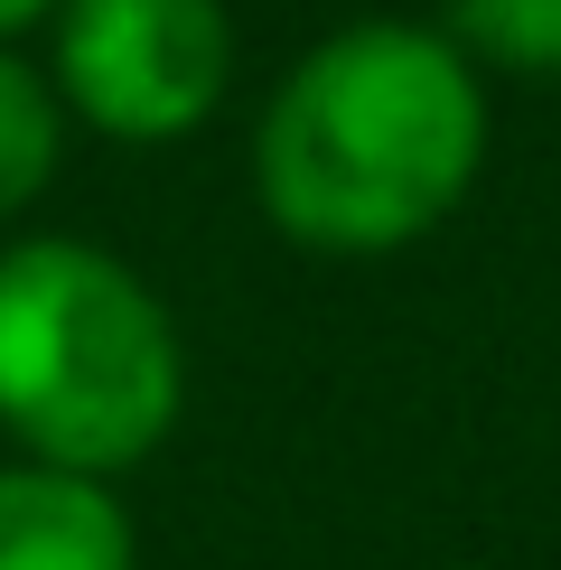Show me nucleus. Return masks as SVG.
<instances>
[{
  "label": "nucleus",
  "mask_w": 561,
  "mask_h": 570,
  "mask_svg": "<svg viewBox=\"0 0 561 570\" xmlns=\"http://www.w3.org/2000/svg\"><path fill=\"white\" fill-rule=\"evenodd\" d=\"M486 169V76L440 19H346L253 122L263 216L299 253L374 263L440 234Z\"/></svg>",
  "instance_id": "f257e3e1"
},
{
  "label": "nucleus",
  "mask_w": 561,
  "mask_h": 570,
  "mask_svg": "<svg viewBox=\"0 0 561 570\" xmlns=\"http://www.w3.org/2000/svg\"><path fill=\"white\" fill-rule=\"evenodd\" d=\"M440 29L478 57V76L486 66L496 76H561V0H450Z\"/></svg>",
  "instance_id": "423d86ee"
},
{
  "label": "nucleus",
  "mask_w": 561,
  "mask_h": 570,
  "mask_svg": "<svg viewBox=\"0 0 561 570\" xmlns=\"http://www.w3.org/2000/svg\"><path fill=\"white\" fill-rule=\"evenodd\" d=\"M187 412L169 299L85 234H19L0 253V431L19 459L122 478Z\"/></svg>",
  "instance_id": "f03ea898"
},
{
  "label": "nucleus",
  "mask_w": 561,
  "mask_h": 570,
  "mask_svg": "<svg viewBox=\"0 0 561 570\" xmlns=\"http://www.w3.org/2000/svg\"><path fill=\"white\" fill-rule=\"evenodd\" d=\"M0 570H140V533L112 478L10 459L0 468Z\"/></svg>",
  "instance_id": "20e7f679"
},
{
  "label": "nucleus",
  "mask_w": 561,
  "mask_h": 570,
  "mask_svg": "<svg viewBox=\"0 0 561 570\" xmlns=\"http://www.w3.org/2000/svg\"><path fill=\"white\" fill-rule=\"evenodd\" d=\"M66 94L47 66H29L19 47H0V216H19V206L47 197V178H57L66 159Z\"/></svg>",
  "instance_id": "39448f33"
},
{
  "label": "nucleus",
  "mask_w": 561,
  "mask_h": 570,
  "mask_svg": "<svg viewBox=\"0 0 561 570\" xmlns=\"http://www.w3.org/2000/svg\"><path fill=\"white\" fill-rule=\"evenodd\" d=\"M57 19V0H0V47H19L29 29H47Z\"/></svg>",
  "instance_id": "0eeeda50"
},
{
  "label": "nucleus",
  "mask_w": 561,
  "mask_h": 570,
  "mask_svg": "<svg viewBox=\"0 0 561 570\" xmlns=\"http://www.w3.org/2000/svg\"><path fill=\"white\" fill-rule=\"evenodd\" d=\"M57 76L66 112L104 140L159 150L225 112L234 94V10L225 0H57Z\"/></svg>",
  "instance_id": "7ed1b4c3"
}]
</instances>
